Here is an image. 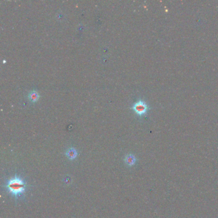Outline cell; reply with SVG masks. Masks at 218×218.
<instances>
[{
	"label": "cell",
	"mask_w": 218,
	"mask_h": 218,
	"mask_svg": "<svg viewBox=\"0 0 218 218\" xmlns=\"http://www.w3.org/2000/svg\"><path fill=\"white\" fill-rule=\"evenodd\" d=\"M5 187L12 196L17 198L23 195L26 191V184L22 178L15 175L7 182Z\"/></svg>",
	"instance_id": "6da1fadb"
},
{
	"label": "cell",
	"mask_w": 218,
	"mask_h": 218,
	"mask_svg": "<svg viewBox=\"0 0 218 218\" xmlns=\"http://www.w3.org/2000/svg\"><path fill=\"white\" fill-rule=\"evenodd\" d=\"M66 156L70 160H74L78 156V152L74 148H70L66 152Z\"/></svg>",
	"instance_id": "277c9868"
},
{
	"label": "cell",
	"mask_w": 218,
	"mask_h": 218,
	"mask_svg": "<svg viewBox=\"0 0 218 218\" xmlns=\"http://www.w3.org/2000/svg\"><path fill=\"white\" fill-rule=\"evenodd\" d=\"M132 109L135 111L138 115L142 116L146 115V113H147L149 110V107L148 104L144 100H139L134 104L133 106L132 107Z\"/></svg>",
	"instance_id": "7a4b0ae2"
},
{
	"label": "cell",
	"mask_w": 218,
	"mask_h": 218,
	"mask_svg": "<svg viewBox=\"0 0 218 218\" xmlns=\"http://www.w3.org/2000/svg\"><path fill=\"white\" fill-rule=\"evenodd\" d=\"M124 161L126 163L127 165L129 166H132L135 165L136 161V159L135 157V156H134L132 154H129L127 156H125V159H124Z\"/></svg>",
	"instance_id": "3957f363"
},
{
	"label": "cell",
	"mask_w": 218,
	"mask_h": 218,
	"mask_svg": "<svg viewBox=\"0 0 218 218\" xmlns=\"http://www.w3.org/2000/svg\"><path fill=\"white\" fill-rule=\"evenodd\" d=\"M40 95L39 94L36 90H33L31 91H30V93L28 94V99L30 101L33 102H37L38 100L39 99Z\"/></svg>",
	"instance_id": "5b68a950"
}]
</instances>
